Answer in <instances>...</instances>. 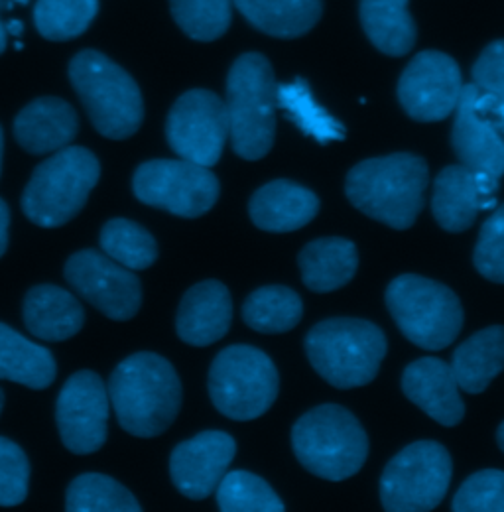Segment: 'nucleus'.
I'll use <instances>...</instances> for the list:
<instances>
[{
  "label": "nucleus",
  "instance_id": "nucleus-39",
  "mask_svg": "<svg viewBox=\"0 0 504 512\" xmlns=\"http://www.w3.org/2000/svg\"><path fill=\"white\" fill-rule=\"evenodd\" d=\"M473 85L504 103V40L489 44L473 65Z\"/></svg>",
  "mask_w": 504,
  "mask_h": 512
},
{
  "label": "nucleus",
  "instance_id": "nucleus-34",
  "mask_svg": "<svg viewBox=\"0 0 504 512\" xmlns=\"http://www.w3.org/2000/svg\"><path fill=\"white\" fill-rule=\"evenodd\" d=\"M215 493L223 512H284L286 509L274 489L249 471H227Z\"/></svg>",
  "mask_w": 504,
  "mask_h": 512
},
{
  "label": "nucleus",
  "instance_id": "nucleus-24",
  "mask_svg": "<svg viewBox=\"0 0 504 512\" xmlns=\"http://www.w3.org/2000/svg\"><path fill=\"white\" fill-rule=\"evenodd\" d=\"M304 284L319 294L335 292L349 284L357 272V247L339 237L312 241L298 256Z\"/></svg>",
  "mask_w": 504,
  "mask_h": 512
},
{
  "label": "nucleus",
  "instance_id": "nucleus-29",
  "mask_svg": "<svg viewBox=\"0 0 504 512\" xmlns=\"http://www.w3.org/2000/svg\"><path fill=\"white\" fill-rule=\"evenodd\" d=\"M304 316L302 298L286 286L254 290L243 306V320L260 333H284L294 329Z\"/></svg>",
  "mask_w": 504,
  "mask_h": 512
},
{
  "label": "nucleus",
  "instance_id": "nucleus-9",
  "mask_svg": "<svg viewBox=\"0 0 504 512\" xmlns=\"http://www.w3.org/2000/svg\"><path fill=\"white\" fill-rule=\"evenodd\" d=\"M280 388L272 359L251 345L223 349L209 371V396L215 408L237 422L260 418Z\"/></svg>",
  "mask_w": 504,
  "mask_h": 512
},
{
  "label": "nucleus",
  "instance_id": "nucleus-3",
  "mask_svg": "<svg viewBox=\"0 0 504 512\" xmlns=\"http://www.w3.org/2000/svg\"><path fill=\"white\" fill-rule=\"evenodd\" d=\"M278 85L270 62L260 54L241 56L227 77L229 138L237 156L264 158L276 136Z\"/></svg>",
  "mask_w": 504,
  "mask_h": 512
},
{
  "label": "nucleus",
  "instance_id": "nucleus-6",
  "mask_svg": "<svg viewBox=\"0 0 504 512\" xmlns=\"http://www.w3.org/2000/svg\"><path fill=\"white\" fill-rule=\"evenodd\" d=\"M386 349L380 327L353 318L321 321L306 337L312 367L331 386L345 390L375 381Z\"/></svg>",
  "mask_w": 504,
  "mask_h": 512
},
{
  "label": "nucleus",
  "instance_id": "nucleus-25",
  "mask_svg": "<svg viewBox=\"0 0 504 512\" xmlns=\"http://www.w3.org/2000/svg\"><path fill=\"white\" fill-rule=\"evenodd\" d=\"M54 355L6 323H0V381L44 390L56 381Z\"/></svg>",
  "mask_w": 504,
  "mask_h": 512
},
{
  "label": "nucleus",
  "instance_id": "nucleus-26",
  "mask_svg": "<svg viewBox=\"0 0 504 512\" xmlns=\"http://www.w3.org/2000/svg\"><path fill=\"white\" fill-rule=\"evenodd\" d=\"M432 209L441 229L449 233L471 229L481 211L475 172L461 164L443 168L434 182Z\"/></svg>",
  "mask_w": 504,
  "mask_h": 512
},
{
  "label": "nucleus",
  "instance_id": "nucleus-14",
  "mask_svg": "<svg viewBox=\"0 0 504 512\" xmlns=\"http://www.w3.org/2000/svg\"><path fill=\"white\" fill-rule=\"evenodd\" d=\"M463 93L461 69L441 52L418 54L400 75L398 101L418 123H440L455 113Z\"/></svg>",
  "mask_w": 504,
  "mask_h": 512
},
{
  "label": "nucleus",
  "instance_id": "nucleus-22",
  "mask_svg": "<svg viewBox=\"0 0 504 512\" xmlns=\"http://www.w3.org/2000/svg\"><path fill=\"white\" fill-rule=\"evenodd\" d=\"M22 316L34 337L54 343L71 339L85 323L79 300L54 284H40L28 290Z\"/></svg>",
  "mask_w": 504,
  "mask_h": 512
},
{
  "label": "nucleus",
  "instance_id": "nucleus-12",
  "mask_svg": "<svg viewBox=\"0 0 504 512\" xmlns=\"http://www.w3.org/2000/svg\"><path fill=\"white\" fill-rule=\"evenodd\" d=\"M166 138L180 158L213 168L229 138L225 101L207 89L184 93L168 115Z\"/></svg>",
  "mask_w": 504,
  "mask_h": 512
},
{
  "label": "nucleus",
  "instance_id": "nucleus-1",
  "mask_svg": "<svg viewBox=\"0 0 504 512\" xmlns=\"http://www.w3.org/2000/svg\"><path fill=\"white\" fill-rule=\"evenodd\" d=\"M109 398L125 432L156 438L172 426L182 408V383L164 357L136 353L113 371Z\"/></svg>",
  "mask_w": 504,
  "mask_h": 512
},
{
  "label": "nucleus",
  "instance_id": "nucleus-2",
  "mask_svg": "<svg viewBox=\"0 0 504 512\" xmlns=\"http://www.w3.org/2000/svg\"><path fill=\"white\" fill-rule=\"evenodd\" d=\"M430 170L416 154H390L357 164L345 180L349 201L367 217L404 231L424 209Z\"/></svg>",
  "mask_w": 504,
  "mask_h": 512
},
{
  "label": "nucleus",
  "instance_id": "nucleus-11",
  "mask_svg": "<svg viewBox=\"0 0 504 512\" xmlns=\"http://www.w3.org/2000/svg\"><path fill=\"white\" fill-rule=\"evenodd\" d=\"M132 192L138 201L172 215L195 219L219 199L217 176L189 160H150L136 168Z\"/></svg>",
  "mask_w": 504,
  "mask_h": 512
},
{
  "label": "nucleus",
  "instance_id": "nucleus-37",
  "mask_svg": "<svg viewBox=\"0 0 504 512\" xmlns=\"http://www.w3.org/2000/svg\"><path fill=\"white\" fill-rule=\"evenodd\" d=\"M30 463L12 440L0 436V507H16L28 495Z\"/></svg>",
  "mask_w": 504,
  "mask_h": 512
},
{
  "label": "nucleus",
  "instance_id": "nucleus-35",
  "mask_svg": "<svg viewBox=\"0 0 504 512\" xmlns=\"http://www.w3.org/2000/svg\"><path fill=\"white\" fill-rule=\"evenodd\" d=\"M174 20L197 42L221 38L233 20V0H170Z\"/></svg>",
  "mask_w": 504,
  "mask_h": 512
},
{
  "label": "nucleus",
  "instance_id": "nucleus-28",
  "mask_svg": "<svg viewBox=\"0 0 504 512\" xmlns=\"http://www.w3.org/2000/svg\"><path fill=\"white\" fill-rule=\"evenodd\" d=\"M361 24L367 38L386 56H406L418 38L408 0H361Z\"/></svg>",
  "mask_w": 504,
  "mask_h": 512
},
{
  "label": "nucleus",
  "instance_id": "nucleus-32",
  "mask_svg": "<svg viewBox=\"0 0 504 512\" xmlns=\"http://www.w3.org/2000/svg\"><path fill=\"white\" fill-rule=\"evenodd\" d=\"M101 249L128 270H146L158 258L156 239L130 219H111L101 229Z\"/></svg>",
  "mask_w": 504,
  "mask_h": 512
},
{
  "label": "nucleus",
  "instance_id": "nucleus-41",
  "mask_svg": "<svg viewBox=\"0 0 504 512\" xmlns=\"http://www.w3.org/2000/svg\"><path fill=\"white\" fill-rule=\"evenodd\" d=\"M4 50H6V28H4V24L0 22V56L4 54Z\"/></svg>",
  "mask_w": 504,
  "mask_h": 512
},
{
  "label": "nucleus",
  "instance_id": "nucleus-44",
  "mask_svg": "<svg viewBox=\"0 0 504 512\" xmlns=\"http://www.w3.org/2000/svg\"><path fill=\"white\" fill-rule=\"evenodd\" d=\"M2 150H4V136H2V127H0V172H2Z\"/></svg>",
  "mask_w": 504,
  "mask_h": 512
},
{
  "label": "nucleus",
  "instance_id": "nucleus-5",
  "mask_svg": "<svg viewBox=\"0 0 504 512\" xmlns=\"http://www.w3.org/2000/svg\"><path fill=\"white\" fill-rule=\"evenodd\" d=\"M101 178L97 156L83 146H65L42 162L22 193V211L38 227L69 223Z\"/></svg>",
  "mask_w": 504,
  "mask_h": 512
},
{
  "label": "nucleus",
  "instance_id": "nucleus-10",
  "mask_svg": "<svg viewBox=\"0 0 504 512\" xmlns=\"http://www.w3.org/2000/svg\"><path fill=\"white\" fill-rule=\"evenodd\" d=\"M451 469V455L438 442L410 444L382 473V507L390 512L434 511L449 489Z\"/></svg>",
  "mask_w": 504,
  "mask_h": 512
},
{
  "label": "nucleus",
  "instance_id": "nucleus-21",
  "mask_svg": "<svg viewBox=\"0 0 504 512\" xmlns=\"http://www.w3.org/2000/svg\"><path fill=\"white\" fill-rule=\"evenodd\" d=\"M319 199L312 190L276 180L256 190L249 203L252 223L268 233H292L314 221Z\"/></svg>",
  "mask_w": 504,
  "mask_h": 512
},
{
  "label": "nucleus",
  "instance_id": "nucleus-23",
  "mask_svg": "<svg viewBox=\"0 0 504 512\" xmlns=\"http://www.w3.org/2000/svg\"><path fill=\"white\" fill-rule=\"evenodd\" d=\"M449 365L461 390L485 392L504 371L503 325H491L471 335L455 349Z\"/></svg>",
  "mask_w": 504,
  "mask_h": 512
},
{
  "label": "nucleus",
  "instance_id": "nucleus-42",
  "mask_svg": "<svg viewBox=\"0 0 504 512\" xmlns=\"http://www.w3.org/2000/svg\"><path fill=\"white\" fill-rule=\"evenodd\" d=\"M8 32L14 34V36H20V34H22V24H20V22H10Z\"/></svg>",
  "mask_w": 504,
  "mask_h": 512
},
{
  "label": "nucleus",
  "instance_id": "nucleus-19",
  "mask_svg": "<svg viewBox=\"0 0 504 512\" xmlns=\"http://www.w3.org/2000/svg\"><path fill=\"white\" fill-rule=\"evenodd\" d=\"M233 320V302L225 284L205 280L191 286L178 308L176 331L193 347H207L223 339Z\"/></svg>",
  "mask_w": 504,
  "mask_h": 512
},
{
  "label": "nucleus",
  "instance_id": "nucleus-33",
  "mask_svg": "<svg viewBox=\"0 0 504 512\" xmlns=\"http://www.w3.org/2000/svg\"><path fill=\"white\" fill-rule=\"evenodd\" d=\"M97 12L99 0H38L34 22L46 40L67 42L87 32Z\"/></svg>",
  "mask_w": 504,
  "mask_h": 512
},
{
  "label": "nucleus",
  "instance_id": "nucleus-43",
  "mask_svg": "<svg viewBox=\"0 0 504 512\" xmlns=\"http://www.w3.org/2000/svg\"><path fill=\"white\" fill-rule=\"evenodd\" d=\"M497 442H499V448L504 451V422L499 426V430H497Z\"/></svg>",
  "mask_w": 504,
  "mask_h": 512
},
{
  "label": "nucleus",
  "instance_id": "nucleus-38",
  "mask_svg": "<svg viewBox=\"0 0 504 512\" xmlns=\"http://www.w3.org/2000/svg\"><path fill=\"white\" fill-rule=\"evenodd\" d=\"M473 262L481 276L504 284V203L483 223Z\"/></svg>",
  "mask_w": 504,
  "mask_h": 512
},
{
  "label": "nucleus",
  "instance_id": "nucleus-4",
  "mask_svg": "<svg viewBox=\"0 0 504 512\" xmlns=\"http://www.w3.org/2000/svg\"><path fill=\"white\" fill-rule=\"evenodd\" d=\"M69 81L99 134L111 140L136 134L144 119L142 93L121 65L83 50L69 64Z\"/></svg>",
  "mask_w": 504,
  "mask_h": 512
},
{
  "label": "nucleus",
  "instance_id": "nucleus-45",
  "mask_svg": "<svg viewBox=\"0 0 504 512\" xmlns=\"http://www.w3.org/2000/svg\"><path fill=\"white\" fill-rule=\"evenodd\" d=\"M2 406H4V394H2V390H0V412H2Z\"/></svg>",
  "mask_w": 504,
  "mask_h": 512
},
{
  "label": "nucleus",
  "instance_id": "nucleus-27",
  "mask_svg": "<svg viewBox=\"0 0 504 512\" xmlns=\"http://www.w3.org/2000/svg\"><path fill=\"white\" fill-rule=\"evenodd\" d=\"M252 26L274 38H300L321 18L323 0H233Z\"/></svg>",
  "mask_w": 504,
  "mask_h": 512
},
{
  "label": "nucleus",
  "instance_id": "nucleus-20",
  "mask_svg": "<svg viewBox=\"0 0 504 512\" xmlns=\"http://www.w3.org/2000/svg\"><path fill=\"white\" fill-rule=\"evenodd\" d=\"M75 109L58 97H40L26 105L14 119L18 144L34 156L54 154L77 136Z\"/></svg>",
  "mask_w": 504,
  "mask_h": 512
},
{
  "label": "nucleus",
  "instance_id": "nucleus-7",
  "mask_svg": "<svg viewBox=\"0 0 504 512\" xmlns=\"http://www.w3.org/2000/svg\"><path fill=\"white\" fill-rule=\"evenodd\" d=\"M292 446L298 461L327 481L353 477L369 455V438L361 422L337 404H323L304 414L292 430Z\"/></svg>",
  "mask_w": 504,
  "mask_h": 512
},
{
  "label": "nucleus",
  "instance_id": "nucleus-8",
  "mask_svg": "<svg viewBox=\"0 0 504 512\" xmlns=\"http://www.w3.org/2000/svg\"><path fill=\"white\" fill-rule=\"evenodd\" d=\"M386 306L404 337L426 351L449 347L463 327V308L455 292L424 276L394 278L386 288Z\"/></svg>",
  "mask_w": 504,
  "mask_h": 512
},
{
  "label": "nucleus",
  "instance_id": "nucleus-31",
  "mask_svg": "<svg viewBox=\"0 0 504 512\" xmlns=\"http://www.w3.org/2000/svg\"><path fill=\"white\" fill-rule=\"evenodd\" d=\"M69 512H140L136 497L109 475L83 473L71 481L65 493Z\"/></svg>",
  "mask_w": 504,
  "mask_h": 512
},
{
  "label": "nucleus",
  "instance_id": "nucleus-15",
  "mask_svg": "<svg viewBox=\"0 0 504 512\" xmlns=\"http://www.w3.org/2000/svg\"><path fill=\"white\" fill-rule=\"evenodd\" d=\"M109 388L93 371L67 379L56 404V422L63 446L75 455H89L105 446L109 428Z\"/></svg>",
  "mask_w": 504,
  "mask_h": 512
},
{
  "label": "nucleus",
  "instance_id": "nucleus-40",
  "mask_svg": "<svg viewBox=\"0 0 504 512\" xmlns=\"http://www.w3.org/2000/svg\"><path fill=\"white\" fill-rule=\"evenodd\" d=\"M8 227H10V209L0 197V256L8 249Z\"/></svg>",
  "mask_w": 504,
  "mask_h": 512
},
{
  "label": "nucleus",
  "instance_id": "nucleus-17",
  "mask_svg": "<svg viewBox=\"0 0 504 512\" xmlns=\"http://www.w3.org/2000/svg\"><path fill=\"white\" fill-rule=\"evenodd\" d=\"M451 146L461 166L471 172H487L495 178L504 176V132L477 107V87L463 85Z\"/></svg>",
  "mask_w": 504,
  "mask_h": 512
},
{
  "label": "nucleus",
  "instance_id": "nucleus-30",
  "mask_svg": "<svg viewBox=\"0 0 504 512\" xmlns=\"http://www.w3.org/2000/svg\"><path fill=\"white\" fill-rule=\"evenodd\" d=\"M276 97L278 107L286 111L288 119H292L296 127L319 144L345 138V127L315 103L314 95L302 77H298L294 83L278 85Z\"/></svg>",
  "mask_w": 504,
  "mask_h": 512
},
{
  "label": "nucleus",
  "instance_id": "nucleus-36",
  "mask_svg": "<svg viewBox=\"0 0 504 512\" xmlns=\"http://www.w3.org/2000/svg\"><path fill=\"white\" fill-rule=\"evenodd\" d=\"M455 512H504V471L485 469L471 475L453 497Z\"/></svg>",
  "mask_w": 504,
  "mask_h": 512
},
{
  "label": "nucleus",
  "instance_id": "nucleus-18",
  "mask_svg": "<svg viewBox=\"0 0 504 512\" xmlns=\"http://www.w3.org/2000/svg\"><path fill=\"white\" fill-rule=\"evenodd\" d=\"M402 390L441 426H457L465 416L459 383L451 365L441 359L424 357L410 363L402 377Z\"/></svg>",
  "mask_w": 504,
  "mask_h": 512
},
{
  "label": "nucleus",
  "instance_id": "nucleus-16",
  "mask_svg": "<svg viewBox=\"0 0 504 512\" xmlns=\"http://www.w3.org/2000/svg\"><path fill=\"white\" fill-rule=\"evenodd\" d=\"M237 444L225 432H201L172 451L170 475L176 489L191 501L211 497L235 459Z\"/></svg>",
  "mask_w": 504,
  "mask_h": 512
},
{
  "label": "nucleus",
  "instance_id": "nucleus-13",
  "mask_svg": "<svg viewBox=\"0 0 504 512\" xmlns=\"http://www.w3.org/2000/svg\"><path fill=\"white\" fill-rule=\"evenodd\" d=\"M69 286L115 321L132 320L142 304L140 280L123 264L95 249L69 256L63 268Z\"/></svg>",
  "mask_w": 504,
  "mask_h": 512
}]
</instances>
